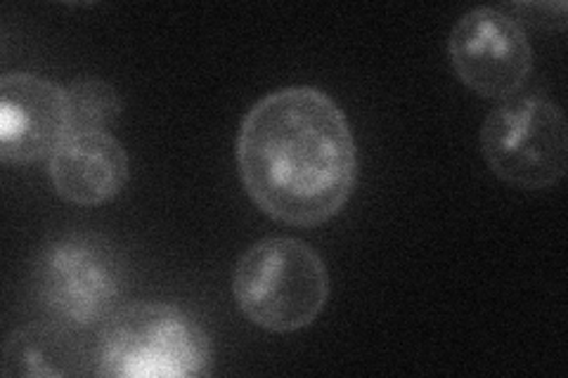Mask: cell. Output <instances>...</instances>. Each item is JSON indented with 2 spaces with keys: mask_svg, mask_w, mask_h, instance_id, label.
Here are the masks:
<instances>
[{
  "mask_svg": "<svg viewBox=\"0 0 568 378\" xmlns=\"http://www.w3.org/2000/svg\"><path fill=\"white\" fill-rule=\"evenodd\" d=\"M67 135L64 88L24 71L0 79V161L6 166L50 159Z\"/></svg>",
  "mask_w": 568,
  "mask_h": 378,
  "instance_id": "obj_7",
  "label": "cell"
},
{
  "mask_svg": "<svg viewBox=\"0 0 568 378\" xmlns=\"http://www.w3.org/2000/svg\"><path fill=\"white\" fill-rule=\"evenodd\" d=\"M129 279L121 248L95 232H69L43 244L31 269L36 305L67 329H93L119 308Z\"/></svg>",
  "mask_w": 568,
  "mask_h": 378,
  "instance_id": "obj_4",
  "label": "cell"
},
{
  "mask_svg": "<svg viewBox=\"0 0 568 378\" xmlns=\"http://www.w3.org/2000/svg\"><path fill=\"white\" fill-rule=\"evenodd\" d=\"M448 58L455 76L486 100L517 98L536 64L526 29L500 8L465 12L450 31Z\"/></svg>",
  "mask_w": 568,
  "mask_h": 378,
  "instance_id": "obj_6",
  "label": "cell"
},
{
  "mask_svg": "<svg viewBox=\"0 0 568 378\" xmlns=\"http://www.w3.org/2000/svg\"><path fill=\"white\" fill-rule=\"evenodd\" d=\"M233 296L254 327L271 334L308 329L329 300V273L313 246L268 237L248 246L233 269Z\"/></svg>",
  "mask_w": 568,
  "mask_h": 378,
  "instance_id": "obj_3",
  "label": "cell"
},
{
  "mask_svg": "<svg viewBox=\"0 0 568 378\" xmlns=\"http://www.w3.org/2000/svg\"><path fill=\"white\" fill-rule=\"evenodd\" d=\"M514 12L521 14V20L528 24L538 27L542 31H564L566 29V3H517L511 8Z\"/></svg>",
  "mask_w": 568,
  "mask_h": 378,
  "instance_id": "obj_11",
  "label": "cell"
},
{
  "mask_svg": "<svg viewBox=\"0 0 568 378\" xmlns=\"http://www.w3.org/2000/svg\"><path fill=\"white\" fill-rule=\"evenodd\" d=\"M213 340L171 303L138 300L102 324L95 374L110 378H202L213 371Z\"/></svg>",
  "mask_w": 568,
  "mask_h": 378,
  "instance_id": "obj_2",
  "label": "cell"
},
{
  "mask_svg": "<svg viewBox=\"0 0 568 378\" xmlns=\"http://www.w3.org/2000/svg\"><path fill=\"white\" fill-rule=\"evenodd\" d=\"M74 329L62 324H29L8 336L3 346V376H85L95 374L91 357Z\"/></svg>",
  "mask_w": 568,
  "mask_h": 378,
  "instance_id": "obj_9",
  "label": "cell"
},
{
  "mask_svg": "<svg viewBox=\"0 0 568 378\" xmlns=\"http://www.w3.org/2000/svg\"><path fill=\"white\" fill-rule=\"evenodd\" d=\"M69 133L110 131L123 112L121 95L102 79H79L64 88Z\"/></svg>",
  "mask_w": 568,
  "mask_h": 378,
  "instance_id": "obj_10",
  "label": "cell"
},
{
  "mask_svg": "<svg viewBox=\"0 0 568 378\" xmlns=\"http://www.w3.org/2000/svg\"><path fill=\"white\" fill-rule=\"evenodd\" d=\"M481 154L503 183L549 190L568 171V129L561 106L542 95L500 102L481 125Z\"/></svg>",
  "mask_w": 568,
  "mask_h": 378,
  "instance_id": "obj_5",
  "label": "cell"
},
{
  "mask_svg": "<svg viewBox=\"0 0 568 378\" xmlns=\"http://www.w3.org/2000/svg\"><path fill=\"white\" fill-rule=\"evenodd\" d=\"M126 147L110 131H74L48 159V177L62 202L95 208L116 200L129 183Z\"/></svg>",
  "mask_w": 568,
  "mask_h": 378,
  "instance_id": "obj_8",
  "label": "cell"
},
{
  "mask_svg": "<svg viewBox=\"0 0 568 378\" xmlns=\"http://www.w3.org/2000/svg\"><path fill=\"white\" fill-rule=\"evenodd\" d=\"M237 171L248 200L273 221L317 227L344 211L358 185V145L323 90L280 88L242 119Z\"/></svg>",
  "mask_w": 568,
  "mask_h": 378,
  "instance_id": "obj_1",
  "label": "cell"
}]
</instances>
